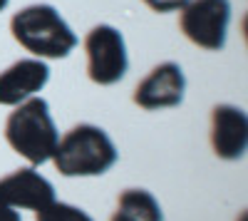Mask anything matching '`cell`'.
I'll list each match as a JSON object with an SVG mask.
<instances>
[{
  "instance_id": "6da1fadb",
  "label": "cell",
  "mask_w": 248,
  "mask_h": 221,
  "mask_svg": "<svg viewBox=\"0 0 248 221\" xmlns=\"http://www.w3.org/2000/svg\"><path fill=\"white\" fill-rule=\"evenodd\" d=\"M10 32L37 60H62L77 47V35L67 20L47 3L17 10L10 20Z\"/></svg>"
},
{
  "instance_id": "7a4b0ae2",
  "label": "cell",
  "mask_w": 248,
  "mask_h": 221,
  "mask_svg": "<svg viewBox=\"0 0 248 221\" xmlns=\"http://www.w3.org/2000/svg\"><path fill=\"white\" fill-rule=\"evenodd\" d=\"M52 164L62 176H102L119 159L109 134L94 125H77L57 142Z\"/></svg>"
},
{
  "instance_id": "3957f363",
  "label": "cell",
  "mask_w": 248,
  "mask_h": 221,
  "mask_svg": "<svg viewBox=\"0 0 248 221\" xmlns=\"http://www.w3.org/2000/svg\"><path fill=\"white\" fill-rule=\"evenodd\" d=\"M5 139L13 152L28 159L30 167L45 164L60 142V132L50 114V105L43 97H30L20 102L5 122Z\"/></svg>"
},
{
  "instance_id": "277c9868",
  "label": "cell",
  "mask_w": 248,
  "mask_h": 221,
  "mask_svg": "<svg viewBox=\"0 0 248 221\" xmlns=\"http://www.w3.org/2000/svg\"><path fill=\"white\" fill-rule=\"evenodd\" d=\"M87 52V75L94 85L109 87L127 75L129 55L124 35L112 25H94L85 37Z\"/></svg>"
},
{
  "instance_id": "5b68a950",
  "label": "cell",
  "mask_w": 248,
  "mask_h": 221,
  "mask_svg": "<svg viewBox=\"0 0 248 221\" xmlns=\"http://www.w3.org/2000/svg\"><path fill=\"white\" fill-rule=\"evenodd\" d=\"M231 20L229 0H189L179 15V28L186 40L201 50H223Z\"/></svg>"
},
{
  "instance_id": "8992f818",
  "label": "cell",
  "mask_w": 248,
  "mask_h": 221,
  "mask_svg": "<svg viewBox=\"0 0 248 221\" xmlns=\"http://www.w3.org/2000/svg\"><path fill=\"white\" fill-rule=\"evenodd\" d=\"M186 92V77L176 63H161L134 90V105L141 110L179 107Z\"/></svg>"
},
{
  "instance_id": "52a82bcc",
  "label": "cell",
  "mask_w": 248,
  "mask_h": 221,
  "mask_svg": "<svg viewBox=\"0 0 248 221\" xmlns=\"http://www.w3.org/2000/svg\"><path fill=\"white\" fill-rule=\"evenodd\" d=\"M52 202L55 187L35 167L15 169L8 176H0V206L40 211Z\"/></svg>"
},
{
  "instance_id": "ba28073f",
  "label": "cell",
  "mask_w": 248,
  "mask_h": 221,
  "mask_svg": "<svg viewBox=\"0 0 248 221\" xmlns=\"http://www.w3.org/2000/svg\"><path fill=\"white\" fill-rule=\"evenodd\" d=\"M211 147L226 162H236L248 147V117L241 107L216 105L211 110Z\"/></svg>"
},
{
  "instance_id": "9c48e42d",
  "label": "cell",
  "mask_w": 248,
  "mask_h": 221,
  "mask_svg": "<svg viewBox=\"0 0 248 221\" xmlns=\"http://www.w3.org/2000/svg\"><path fill=\"white\" fill-rule=\"evenodd\" d=\"M50 79L47 63L37 57L17 60L10 67L0 72V105L3 107H17L20 102L35 97Z\"/></svg>"
},
{
  "instance_id": "30bf717a",
  "label": "cell",
  "mask_w": 248,
  "mask_h": 221,
  "mask_svg": "<svg viewBox=\"0 0 248 221\" xmlns=\"http://www.w3.org/2000/svg\"><path fill=\"white\" fill-rule=\"evenodd\" d=\"M109 221H164L156 196L147 189H124Z\"/></svg>"
},
{
  "instance_id": "8fae6325",
  "label": "cell",
  "mask_w": 248,
  "mask_h": 221,
  "mask_svg": "<svg viewBox=\"0 0 248 221\" xmlns=\"http://www.w3.org/2000/svg\"><path fill=\"white\" fill-rule=\"evenodd\" d=\"M35 221H94L85 209L65 204V202H52L35 211Z\"/></svg>"
},
{
  "instance_id": "7c38bea8",
  "label": "cell",
  "mask_w": 248,
  "mask_h": 221,
  "mask_svg": "<svg viewBox=\"0 0 248 221\" xmlns=\"http://www.w3.org/2000/svg\"><path fill=\"white\" fill-rule=\"evenodd\" d=\"M154 13H174V10H181L189 0H144Z\"/></svg>"
},
{
  "instance_id": "4fadbf2b",
  "label": "cell",
  "mask_w": 248,
  "mask_h": 221,
  "mask_svg": "<svg viewBox=\"0 0 248 221\" xmlns=\"http://www.w3.org/2000/svg\"><path fill=\"white\" fill-rule=\"evenodd\" d=\"M0 221H23L20 214L15 209H8V206H0Z\"/></svg>"
},
{
  "instance_id": "5bb4252c",
  "label": "cell",
  "mask_w": 248,
  "mask_h": 221,
  "mask_svg": "<svg viewBox=\"0 0 248 221\" xmlns=\"http://www.w3.org/2000/svg\"><path fill=\"white\" fill-rule=\"evenodd\" d=\"M8 3H10V0H0V13H3V10L8 8Z\"/></svg>"
}]
</instances>
